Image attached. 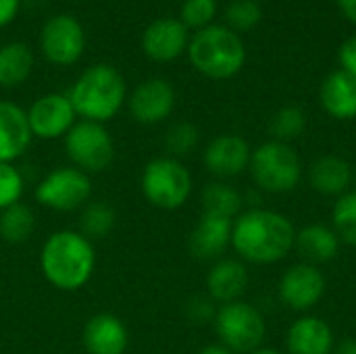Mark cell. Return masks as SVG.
Here are the masks:
<instances>
[{"instance_id": "cell-14", "label": "cell", "mask_w": 356, "mask_h": 354, "mask_svg": "<svg viewBox=\"0 0 356 354\" xmlns=\"http://www.w3.org/2000/svg\"><path fill=\"white\" fill-rule=\"evenodd\" d=\"M325 286L327 282L321 269L309 263H300L284 273L280 282V298L288 309L309 311L323 298Z\"/></svg>"}, {"instance_id": "cell-21", "label": "cell", "mask_w": 356, "mask_h": 354, "mask_svg": "<svg viewBox=\"0 0 356 354\" xmlns=\"http://www.w3.org/2000/svg\"><path fill=\"white\" fill-rule=\"evenodd\" d=\"M321 106L334 119H355L356 117V77L346 71H332L319 90Z\"/></svg>"}, {"instance_id": "cell-26", "label": "cell", "mask_w": 356, "mask_h": 354, "mask_svg": "<svg viewBox=\"0 0 356 354\" xmlns=\"http://www.w3.org/2000/svg\"><path fill=\"white\" fill-rule=\"evenodd\" d=\"M35 230V217L27 204H13L0 215V236L8 244H23Z\"/></svg>"}, {"instance_id": "cell-39", "label": "cell", "mask_w": 356, "mask_h": 354, "mask_svg": "<svg viewBox=\"0 0 356 354\" xmlns=\"http://www.w3.org/2000/svg\"><path fill=\"white\" fill-rule=\"evenodd\" d=\"M200 354H234L232 351H227L223 344H209V346H204Z\"/></svg>"}, {"instance_id": "cell-6", "label": "cell", "mask_w": 356, "mask_h": 354, "mask_svg": "<svg viewBox=\"0 0 356 354\" xmlns=\"http://www.w3.org/2000/svg\"><path fill=\"white\" fill-rule=\"evenodd\" d=\"M142 194L156 209H181L192 194V175L179 159H152L142 173Z\"/></svg>"}, {"instance_id": "cell-5", "label": "cell", "mask_w": 356, "mask_h": 354, "mask_svg": "<svg viewBox=\"0 0 356 354\" xmlns=\"http://www.w3.org/2000/svg\"><path fill=\"white\" fill-rule=\"evenodd\" d=\"M250 175L259 190L271 194L292 192L302 177V163L298 152L284 142L269 140L252 150Z\"/></svg>"}, {"instance_id": "cell-30", "label": "cell", "mask_w": 356, "mask_h": 354, "mask_svg": "<svg viewBox=\"0 0 356 354\" xmlns=\"http://www.w3.org/2000/svg\"><path fill=\"white\" fill-rule=\"evenodd\" d=\"M263 19V8L257 0H232L225 6V25L236 33L254 29Z\"/></svg>"}, {"instance_id": "cell-17", "label": "cell", "mask_w": 356, "mask_h": 354, "mask_svg": "<svg viewBox=\"0 0 356 354\" xmlns=\"http://www.w3.org/2000/svg\"><path fill=\"white\" fill-rule=\"evenodd\" d=\"M31 138L27 113L10 100H0V163L17 161L29 148Z\"/></svg>"}, {"instance_id": "cell-23", "label": "cell", "mask_w": 356, "mask_h": 354, "mask_svg": "<svg viewBox=\"0 0 356 354\" xmlns=\"http://www.w3.org/2000/svg\"><path fill=\"white\" fill-rule=\"evenodd\" d=\"M294 248L298 250V255L309 265L317 267V265L330 263L332 259L338 257L340 238L332 227L321 225V223H313V225H307L300 232H296Z\"/></svg>"}, {"instance_id": "cell-12", "label": "cell", "mask_w": 356, "mask_h": 354, "mask_svg": "<svg viewBox=\"0 0 356 354\" xmlns=\"http://www.w3.org/2000/svg\"><path fill=\"white\" fill-rule=\"evenodd\" d=\"M190 29L177 17H161L142 33V50L154 63H173L188 52Z\"/></svg>"}, {"instance_id": "cell-10", "label": "cell", "mask_w": 356, "mask_h": 354, "mask_svg": "<svg viewBox=\"0 0 356 354\" xmlns=\"http://www.w3.org/2000/svg\"><path fill=\"white\" fill-rule=\"evenodd\" d=\"M40 48L46 61H50L52 65H75L86 50L83 25L71 15L50 17L40 31Z\"/></svg>"}, {"instance_id": "cell-8", "label": "cell", "mask_w": 356, "mask_h": 354, "mask_svg": "<svg viewBox=\"0 0 356 354\" xmlns=\"http://www.w3.org/2000/svg\"><path fill=\"white\" fill-rule=\"evenodd\" d=\"M65 150L75 169L83 173H100L115 159V144L102 123L81 119L65 136Z\"/></svg>"}, {"instance_id": "cell-27", "label": "cell", "mask_w": 356, "mask_h": 354, "mask_svg": "<svg viewBox=\"0 0 356 354\" xmlns=\"http://www.w3.org/2000/svg\"><path fill=\"white\" fill-rule=\"evenodd\" d=\"M115 211L106 202H90L83 207L79 217V234L90 242L98 238H106L115 227Z\"/></svg>"}, {"instance_id": "cell-38", "label": "cell", "mask_w": 356, "mask_h": 354, "mask_svg": "<svg viewBox=\"0 0 356 354\" xmlns=\"http://www.w3.org/2000/svg\"><path fill=\"white\" fill-rule=\"evenodd\" d=\"M332 354H356V340L355 338H350V340H344L342 344H338Z\"/></svg>"}, {"instance_id": "cell-35", "label": "cell", "mask_w": 356, "mask_h": 354, "mask_svg": "<svg viewBox=\"0 0 356 354\" xmlns=\"http://www.w3.org/2000/svg\"><path fill=\"white\" fill-rule=\"evenodd\" d=\"M338 58H340V69L346 71L348 75L356 77V35H350V38L340 46Z\"/></svg>"}, {"instance_id": "cell-20", "label": "cell", "mask_w": 356, "mask_h": 354, "mask_svg": "<svg viewBox=\"0 0 356 354\" xmlns=\"http://www.w3.org/2000/svg\"><path fill=\"white\" fill-rule=\"evenodd\" d=\"M286 348L288 354H332L334 332L319 317H300L288 330Z\"/></svg>"}, {"instance_id": "cell-41", "label": "cell", "mask_w": 356, "mask_h": 354, "mask_svg": "<svg viewBox=\"0 0 356 354\" xmlns=\"http://www.w3.org/2000/svg\"><path fill=\"white\" fill-rule=\"evenodd\" d=\"M355 179H356V171H355Z\"/></svg>"}, {"instance_id": "cell-29", "label": "cell", "mask_w": 356, "mask_h": 354, "mask_svg": "<svg viewBox=\"0 0 356 354\" xmlns=\"http://www.w3.org/2000/svg\"><path fill=\"white\" fill-rule=\"evenodd\" d=\"M332 221L340 242L356 248V190L342 194L336 200L332 211Z\"/></svg>"}, {"instance_id": "cell-18", "label": "cell", "mask_w": 356, "mask_h": 354, "mask_svg": "<svg viewBox=\"0 0 356 354\" xmlns=\"http://www.w3.org/2000/svg\"><path fill=\"white\" fill-rule=\"evenodd\" d=\"M83 346L88 354H123L127 330L117 315L98 313L83 328Z\"/></svg>"}, {"instance_id": "cell-25", "label": "cell", "mask_w": 356, "mask_h": 354, "mask_svg": "<svg viewBox=\"0 0 356 354\" xmlns=\"http://www.w3.org/2000/svg\"><path fill=\"white\" fill-rule=\"evenodd\" d=\"M244 204L242 194L227 186L225 182H213L204 188L202 192V213L209 215H217V217H225V219H234L240 215Z\"/></svg>"}, {"instance_id": "cell-37", "label": "cell", "mask_w": 356, "mask_h": 354, "mask_svg": "<svg viewBox=\"0 0 356 354\" xmlns=\"http://www.w3.org/2000/svg\"><path fill=\"white\" fill-rule=\"evenodd\" d=\"M336 4L338 10L344 15V19L356 25V0H336Z\"/></svg>"}, {"instance_id": "cell-19", "label": "cell", "mask_w": 356, "mask_h": 354, "mask_svg": "<svg viewBox=\"0 0 356 354\" xmlns=\"http://www.w3.org/2000/svg\"><path fill=\"white\" fill-rule=\"evenodd\" d=\"M248 269L236 259L217 261L207 275V290L213 303H236L248 288Z\"/></svg>"}, {"instance_id": "cell-16", "label": "cell", "mask_w": 356, "mask_h": 354, "mask_svg": "<svg viewBox=\"0 0 356 354\" xmlns=\"http://www.w3.org/2000/svg\"><path fill=\"white\" fill-rule=\"evenodd\" d=\"M232 227L234 223L229 219L202 213L200 221L196 223L188 240V248L192 257L200 261L219 259L225 252V248L232 244Z\"/></svg>"}, {"instance_id": "cell-1", "label": "cell", "mask_w": 356, "mask_h": 354, "mask_svg": "<svg viewBox=\"0 0 356 354\" xmlns=\"http://www.w3.org/2000/svg\"><path fill=\"white\" fill-rule=\"evenodd\" d=\"M296 230L292 221L269 209H250L236 217L232 246L248 263L271 265L288 257L294 248Z\"/></svg>"}, {"instance_id": "cell-9", "label": "cell", "mask_w": 356, "mask_h": 354, "mask_svg": "<svg viewBox=\"0 0 356 354\" xmlns=\"http://www.w3.org/2000/svg\"><path fill=\"white\" fill-rule=\"evenodd\" d=\"M92 194V182L88 173L75 167H58L50 171L35 188V198L42 207L69 213L81 209Z\"/></svg>"}, {"instance_id": "cell-28", "label": "cell", "mask_w": 356, "mask_h": 354, "mask_svg": "<svg viewBox=\"0 0 356 354\" xmlns=\"http://www.w3.org/2000/svg\"><path fill=\"white\" fill-rule=\"evenodd\" d=\"M307 127V115L298 106H282L269 121V134L277 142H292L296 140Z\"/></svg>"}, {"instance_id": "cell-24", "label": "cell", "mask_w": 356, "mask_h": 354, "mask_svg": "<svg viewBox=\"0 0 356 354\" xmlns=\"http://www.w3.org/2000/svg\"><path fill=\"white\" fill-rule=\"evenodd\" d=\"M33 52L23 42H8L0 46V86L17 88L25 83L33 71Z\"/></svg>"}, {"instance_id": "cell-3", "label": "cell", "mask_w": 356, "mask_h": 354, "mask_svg": "<svg viewBox=\"0 0 356 354\" xmlns=\"http://www.w3.org/2000/svg\"><path fill=\"white\" fill-rule=\"evenodd\" d=\"M67 96L81 119L104 123L127 102V86L113 65L98 63L75 79Z\"/></svg>"}, {"instance_id": "cell-31", "label": "cell", "mask_w": 356, "mask_h": 354, "mask_svg": "<svg viewBox=\"0 0 356 354\" xmlns=\"http://www.w3.org/2000/svg\"><path fill=\"white\" fill-rule=\"evenodd\" d=\"M217 10H219L217 0H184L177 19L190 31H198V29H204V27L213 25V21L217 17Z\"/></svg>"}, {"instance_id": "cell-4", "label": "cell", "mask_w": 356, "mask_h": 354, "mask_svg": "<svg viewBox=\"0 0 356 354\" xmlns=\"http://www.w3.org/2000/svg\"><path fill=\"white\" fill-rule=\"evenodd\" d=\"M188 58L209 79H232L246 63V46L240 33L227 25H209L190 35Z\"/></svg>"}, {"instance_id": "cell-11", "label": "cell", "mask_w": 356, "mask_h": 354, "mask_svg": "<svg viewBox=\"0 0 356 354\" xmlns=\"http://www.w3.org/2000/svg\"><path fill=\"white\" fill-rule=\"evenodd\" d=\"M25 113H27L31 136L42 140H54L67 136L69 129L75 125V117H77L69 96L60 92L40 96Z\"/></svg>"}, {"instance_id": "cell-33", "label": "cell", "mask_w": 356, "mask_h": 354, "mask_svg": "<svg viewBox=\"0 0 356 354\" xmlns=\"http://www.w3.org/2000/svg\"><path fill=\"white\" fill-rule=\"evenodd\" d=\"M25 182L17 167L10 163H0V211L17 204L21 200Z\"/></svg>"}, {"instance_id": "cell-40", "label": "cell", "mask_w": 356, "mask_h": 354, "mask_svg": "<svg viewBox=\"0 0 356 354\" xmlns=\"http://www.w3.org/2000/svg\"><path fill=\"white\" fill-rule=\"evenodd\" d=\"M250 354H282L277 353V351H273V348H259V351H254V353Z\"/></svg>"}, {"instance_id": "cell-13", "label": "cell", "mask_w": 356, "mask_h": 354, "mask_svg": "<svg viewBox=\"0 0 356 354\" xmlns=\"http://www.w3.org/2000/svg\"><path fill=\"white\" fill-rule=\"evenodd\" d=\"M175 106V90L167 79L152 77L142 81L127 98L129 115L142 125H156L165 121Z\"/></svg>"}, {"instance_id": "cell-2", "label": "cell", "mask_w": 356, "mask_h": 354, "mask_svg": "<svg viewBox=\"0 0 356 354\" xmlns=\"http://www.w3.org/2000/svg\"><path fill=\"white\" fill-rule=\"evenodd\" d=\"M40 267L50 286L63 292L83 288L96 267L92 242L79 232H54L42 246Z\"/></svg>"}, {"instance_id": "cell-32", "label": "cell", "mask_w": 356, "mask_h": 354, "mask_svg": "<svg viewBox=\"0 0 356 354\" xmlns=\"http://www.w3.org/2000/svg\"><path fill=\"white\" fill-rule=\"evenodd\" d=\"M198 129L196 125L188 123V121H179V123H173L167 134H165V148L169 150V154L173 159H179V156H186L190 154L196 144H198Z\"/></svg>"}, {"instance_id": "cell-36", "label": "cell", "mask_w": 356, "mask_h": 354, "mask_svg": "<svg viewBox=\"0 0 356 354\" xmlns=\"http://www.w3.org/2000/svg\"><path fill=\"white\" fill-rule=\"evenodd\" d=\"M19 8H21V0H0V29L17 19Z\"/></svg>"}, {"instance_id": "cell-34", "label": "cell", "mask_w": 356, "mask_h": 354, "mask_svg": "<svg viewBox=\"0 0 356 354\" xmlns=\"http://www.w3.org/2000/svg\"><path fill=\"white\" fill-rule=\"evenodd\" d=\"M186 315H188L190 321H194V323H207V321L215 319L217 311H215L211 298L194 296V298H190V303H188V307H186Z\"/></svg>"}, {"instance_id": "cell-22", "label": "cell", "mask_w": 356, "mask_h": 354, "mask_svg": "<svg viewBox=\"0 0 356 354\" xmlns=\"http://www.w3.org/2000/svg\"><path fill=\"white\" fill-rule=\"evenodd\" d=\"M309 179L315 192L323 196H342L348 192L355 173L348 161L336 154H323L319 156L309 171Z\"/></svg>"}, {"instance_id": "cell-15", "label": "cell", "mask_w": 356, "mask_h": 354, "mask_svg": "<svg viewBox=\"0 0 356 354\" xmlns=\"http://www.w3.org/2000/svg\"><path fill=\"white\" fill-rule=\"evenodd\" d=\"M250 146L242 136L223 134L217 136L204 150V167L209 173L221 179L240 175L250 165Z\"/></svg>"}, {"instance_id": "cell-7", "label": "cell", "mask_w": 356, "mask_h": 354, "mask_svg": "<svg viewBox=\"0 0 356 354\" xmlns=\"http://www.w3.org/2000/svg\"><path fill=\"white\" fill-rule=\"evenodd\" d=\"M215 332L232 353L250 354L261 348L267 325L261 311L248 303H227L215 315Z\"/></svg>"}]
</instances>
